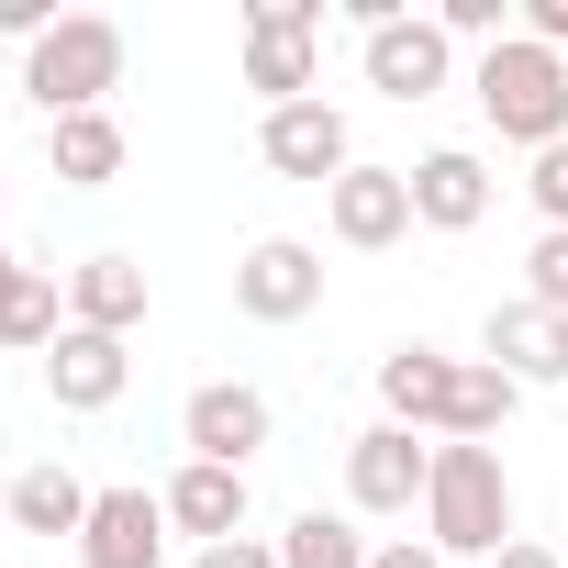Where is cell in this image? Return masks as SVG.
<instances>
[{"instance_id":"6da1fadb","label":"cell","mask_w":568,"mask_h":568,"mask_svg":"<svg viewBox=\"0 0 568 568\" xmlns=\"http://www.w3.org/2000/svg\"><path fill=\"white\" fill-rule=\"evenodd\" d=\"M424 546L435 557H501L513 546V479H501V446H435V479H424Z\"/></svg>"},{"instance_id":"7a4b0ae2","label":"cell","mask_w":568,"mask_h":568,"mask_svg":"<svg viewBox=\"0 0 568 568\" xmlns=\"http://www.w3.org/2000/svg\"><path fill=\"white\" fill-rule=\"evenodd\" d=\"M468 90H479V123H490L501 145H524V156L568 145V57H546L535 34L490 45V57L468 68Z\"/></svg>"},{"instance_id":"3957f363","label":"cell","mask_w":568,"mask_h":568,"mask_svg":"<svg viewBox=\"0 0 568 568\" xmlns=\"http://www.w3.org/2000/svg\"><path fill=\"white\" fill-rule=\"evenodd\" d=\"M112 90H123V23H112V12H57V34L23 45V101H34L45 123L112 112Z\"/></svg>"},{"instance_id":"277c9868","label":"cell","mask_w":568,"mask_h":568,"mask_svg":"<svg viewBox=\"0 0 568 568\" xmlns=\"http://www.w3.org/2000/svg\"><path fill=\"white\" fill-rule=\"evenodd\" d=\"M324 0H245V90L267 112L291 101H324Z\"/></svg>"},{"instance_id":"5b68a950","label":"cell","mask_w":568,"mask_h":568,"mask_svg":"<svg viewBox=\"0 0 568 568\" xmlns=\"http://www.w3.org/2000/svg\"><path fill=\"white\" fill-rule=\"evenodd\" d=\"M179 446L212 457V468H256V457L278 446V402H267L256 379H201V390L179 402Z\"/></svg>"},{"instance_id":"8992f818","label":"cell","mask_w":568,"mask_h":568,"mask_svg":"<svg viewBox=\"0 0 568 568\" xmlns=\"http://www.w3.org/2000/svg\"><path fill=\"white\" fill-rule=\"evenodd\" d=\"M424 479H435V446L413 424H357L346 435V513H368V524L424 513Z\"/></svg>"},{"instance_id":"52a82bcc","label":"cell","mask_w":568,"mask_h":568,"mask_svg":"<svg viewBox=\"0 0 568 568\" xmlns=\"http://www.w3.org/2000/svg\"><path fill=\"white\" fill-rule=\"evenodd\" d=\"M234 313H245V324H313V313H324V245L256 234V245L234 256Z\"/></svg>"},{"instance_id":"ba28073f","label":"cell","mask_w":568,"mask_h":568,"mask_svg":"<svg viewBox=\"0 0 568 568\" xmlns=\"http://www.w3.org/2000/svg\"><path fill=\"white\" fill-rule=\"evenodd\" d=\"M357 68H368V90H379V101H402V112H413V101H435V90L457 79V45H446V23H435V12H390V23H368V34H357Z\"/></svg>"},{"instance_id":"9c48e42d","label":"cell","mask_w":568,"mask_h":568,"mask_svg":"<svg viewBox=\"0 0 568 568\" xmlns=\"http://www.w3.org/2000/svg\"><path fill=\"white\" fill-rule=\"evenodd\" d=\"M479 357L513 379V390H557L568 379V313H546V302H490V324H479Z\"/></svg>"},{"instance_id":"30bf717a","label":"cell","mask_w":568,"mask_h":568,"mask_svg":"<svg viewBox=\"0 0 568 568\" xmlns=\"http://www.w3.org/2000/svg\"><path fill=\"white\" fill-rule=\"evenodd\" d=\"M79 568H168V501L145 479H112L79 524Z\"/></svg>"},{"instance_id":"8fae6325","label":"cell","mask_w":568,"mask_h":568,"mask_svg":"<svg viewBox=\"0 0 568 568\" xmlns=\"http://www.w3.org/2000/svg\"><path fill=\"white\" fill-rule=\"evenodd\" d=\"M256 156H267L278 179L335 190V179L357 168V134H346V112H335V101H291V112H267V123H256Z\"/></svg>"},{"instance_id":"7c38bea8","label":"cell","mask_w":568,"mask_h":568,"mask_svg":"<svg viewBox=\"0 0 568 568\" xmlns=\"http://www.w3.org/2000/svg\"><path fill=\"white\" fill-rule=\"evenodd\" d=\"M490 201H501V179H490L479 145H435V156H413V223H424V234H479Z\"/></svg>"},{"instance_id":"4fadbf2b","label":"cell","mask_w":568,"mask_h":568,"mask_svg":"<svg viewBox=\"0 0 568 568\" xmlns=\"http://www.w3.org/2000/svg\"><path fill=\"white\" fill-rule=\"evenodd\" d=\"M324 223H335V245H357V256H379V245H402L413 234V168H346L335 190H324Z\"/></svg>"},{"instance_id":"5bb4252c","label":"cell","mask_w":568,"mask_h":568,"mask_svg":"<svg viewBox=\"0 0 568 568\" xmlns=\"http://www.w3.org/2000/svg\"><path fill=\"white\" fill-rule=\"evenodd\" d=\"M34 368H45V402H57V413H112V402L134 390L123 335H90V324H68V335H57Z\"/></svg>"},{"instance_id":"9a60e30c","label":"cell","mask_w":568,"mask_h":568,"mask_svg":"<svg viewBox=\"0 0 568 568\" xmlns=\"http://www.w3.org/2000/svg\"><path fill=\"white\" fill-rule=\"evenodd\" d=\"M457 368H468V357H446V346H390V357H379V424L446 435V413H457Z\"/></svg>"},{"instance_id":"2e32d148","label":"cell","mask_w":568,"mask_h":568,"mask_svg":"<svg viewBox=\"0 0 568 568\" xmlns=\"http://www.w3.org/2000/svg\"><path fill=\"white\" fill-rule=\"evenodd\" d=\"M156 501H168V535H190V546H223V535H245V513H256L245 468H212V457H179V479H168Z\"/></svg>"},{"instance_id":"e0dca14e","label":"cell","mask_w":568,"mask_h":568,"mask_svg":"<svg viewBox=\"0 0 568 568\" xmlns=\"http://www.w3.org/2000/svg\"><path fill=\"white\" fill-rule=\"evenodd\" d=\"M145 302H156V291H145V267H134L123 245H101V256L68 267V324H90V335H134Z\"/></svg>"},{"instance_id":"ac0fdd59","label":"cell","mask_w":568,"mask_h":568,"mask_svg":"<svg viewBox=\"0 0 568 568\" xmlns=\"http://www.w3.org/2000/svg\"><path fill=\"white\" fill-rule=\"evenodd\" d=\"M57 335H68V278L34 267V256H12V278H0V346H12V357H45Z\"/></svg>"},{"instance_id":"d6986e66","label":"cell","mask_w":568,"mask_h":568,"mask_svg":"<svg viewBox=\"0 0 568 568\" xmlns=\"http://www.w3.org/2000/svg\"><path fill=\"white\" fill-rule=\"evenodd\" d=\"M90 501H101V490H90L79 468L34 457V468H23L12 490H0V524H23V535H79V524H90Z\"/></svg>"},{"instance_id":"ffe728a7","label":"cell","mask_w":568,"mask_h":568,"mask_svg":"<svg viewBox=\"0 0 568 568\" xmlns=\"http://www.w3.org/2000/svg\"><path fill=\"white\" fill-rule=\"evenodd\" d=\"M45 156H57L68 190H112L123 179V123L112 112H68V123H45Z\"/></svg>"},{"instance_id":"44dd1931","label":"cell","mask_w":568,"mask_h":568,"mask_svg":"<svg viewBox=\"0 0 568 568\" xmlns=\"http://www.w3.org/2000/svg\"><path fill=\"white\" fill-rule=\"evenodd\" d=\"M379 535H357V513H291V535H278V568H368Z\"/></svg>"},{"instance_id":"7402d4cb","label":"cell","mask_w":568,"mask_h":568,"mask_svg":"<svg viewBox=\"0 0 568 568\" xmlns=\"http://www.w3.org/2000/svg\"><path fill=\"white\" fill-rule=\"evenodd\" d=\"M524 201H535V234H568V145L524 156Z\"/></svg>"},{"instance_id":"603a6c76","label":"cell","mask_w":568,"mask_h":568,"mask_svg":"<svg viewBox=\"0 0 568 568\" xmlns=\"http://www.w3.org/2000/svg\"><path fill=\"white\" fill-rule=\"evenodd\" d=\"M524 302L568 313V234H535V245H524Z\"/></svg>"},{"instance_id":"cb8c5ba5","label":"cell","mask_w":568,"mask_h":568,"mask_svg":"<svg viewBox=\"0 0 568 568\" xmlns=\"http://www.w3.org/2000/svg\"><path fill=\"white\" fill-rule=\"evenodd\" d=\"M190 568H278V535H223V546H190Z\"/></svg>"},{"instance_id":"d4e9b609","label":"cell","mask_w":568,"mask_h":568,"mask_svg":"<svg viewBox=\"0 0 568 568\" xmlns=\"http://www.w3.org/2000/svg\"><path fill=\"white\" fill-rule=\"evenodd\" d=\"M0 34H12V45H45L57 12H45V0H0Z\"/></svg>"},{"instance_id":"484cf974","label":"cell","mask_w":568,"mask_h":568,"mask_svg":"<svg viewBox=\"0 0 568 568\" xmlns=\"http://www.w3.org/2000/svg\"><path fill=\"white\" fill-rule=\"evenodd\" d=\"M368 568H446V557H435L424 535H379V557H368Z\"/></svg>"},{"instance_id":"4316f807","label":"cell","mask_w":568,"mask_h":568,"mask_svg":"<svg viewBox=\"0 0 568 568\" xmlns=\"http://www.w3.org/2000/svg\"><path fill=\"white\" fill-rule=\"evenodd\" d=\"M490 568H568V557H557V546H535V535H513V546H501Z\"/></svg>"},{"instance_id":"83f0119b","label":"cell","mask_w":568,"mask_h":568,"mask_svg":"<svg viewBox=\"0 0 568 568\" xmlns=\"http://www.w3.org/2000/svg\"><path fill=\"white\" fill-rule=\"evenodd\" d=\"M0 278H12V245H0Z\"/></svg>"},{"instance_id":"f1b7e54d","label":"cell","mask_w":568,"mask_h":568,"mask_svg":"<svg viewBox=\"0 0 568 568\" xmlns=\"http://www.w3.org/2000/svg\"><path fill=\"white\" fill-rule=\"evenodd\" d=\"M0 201H12V179H0Z\"/></svg>"}]
</instances>
